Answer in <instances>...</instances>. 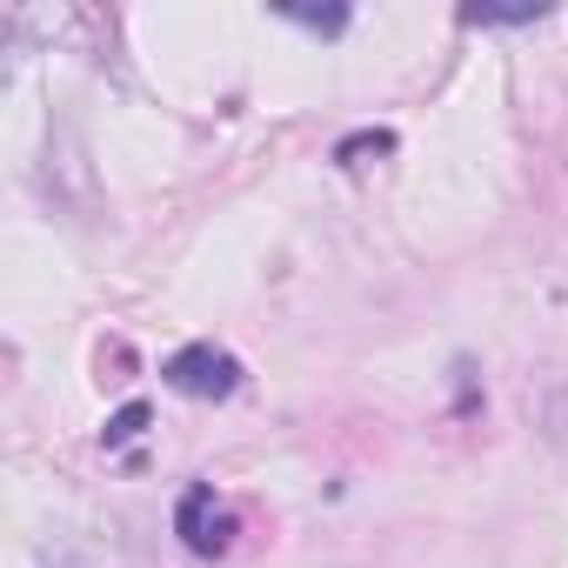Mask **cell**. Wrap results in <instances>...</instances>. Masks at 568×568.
Here are the masks:
<instances>
[{
  "label": "cell",
  "mask_w": 568,
  "mask_h": 568,
  "mask_svg": "<svg viewBox=\"0 0 568 568\" xmlns=\"http://www.w3.org/2000/svg\"><path fill=\"white\" fill-rule=\"evenodd\" d=\"M161 382H168L174 395H194V402H227V395L241 388V362H234L227 348H214V342H194V348L168 355Z\"/></svg>",
  "instance_id": "6da1fadb"
},
{
  "label": "cell",
  "mask_w": 568,
  "mask_h": 568,
  "mask_svg": "<svg viewBox=\"0 0 568 568\" xmlns=\"http://www.w3.org/2000/svg\"><path fill=\"white\" fill-rule=\"evenodd\" d=\"M174 535H181L194 555H207V561H214V555H227V548H234V515L214 501V488H207V481H194V488L181 495V508H174Z\"/></svg>",
  "instance_id": "7a4b0ae2"
},
{
  "label": "cell",
  "mask_w": 568,
  "mask_h": 568,
  "mask_svg": "<svg viewBox=\"0 0 568 568\" xmlns=\"http://www.w3.org/2000/svg\"><path fill=\"white\" fill-rule=\"evenodd\" d=\"M148 422H154V408H148V402H128L121 415H108V428H101V448H128V442H134Z\"/></svg>",
  "instance_id": "3957f363"
},
{
  "label": "cell",
  "mask_w": 568,
  "mask_h": 568,
  "mask_svg": "<svg viewBox=\"0 0 568 568\" xmlns=\"http://www.w3.org/2000/svg\"><path fill=\"white\" fill-rule=\"evenodd\" d=\"M368 154H395V134H388V128H368V134H348V141L335 148V161H342V168H362Z\"/></svg>",
  "instance_id": "277c9868"
},
{
  "label": "cell",
  "mask_w": 568,
  "mask_h": 568,
  "mask_svg": "<svg viewBox=\"0 0 568 568\" xmlns=\"http://www.w3.org/2000/svg\"><path fill=\"white\" fill-rule=\"evenodd\" d=\"M548 8H462V21L468 28H528V21H541Z\"/></svg>",
  "instance_id": "5b68a950"
},
{
  "label": "cell",
  "mask_w": 568,
  "mask_h": 568,
  "mask_svg": "<svg viewBox=\"0 0 568 568\" xmlns=\"http://www.w3.org/2000/svg\"><path fill=\"white\" fill-rule=\"evenodd\" d=\"M288 21H302V28H315V34H342L348 28V8H328V14H315V8H281Z\"/></svg>",
  "instance_id": "8992f818"
}]
</instances>
